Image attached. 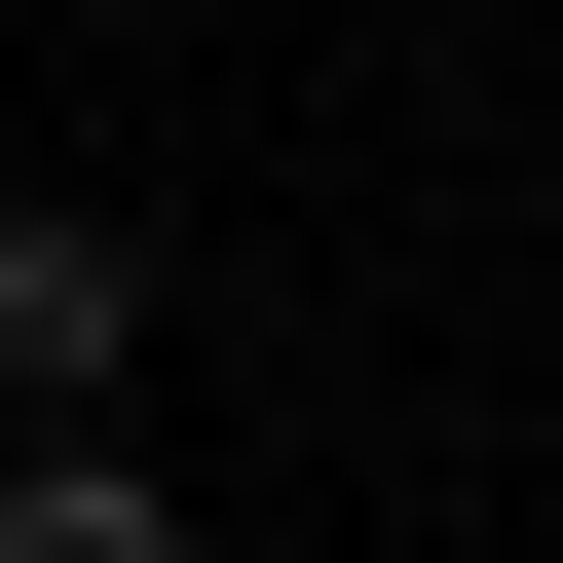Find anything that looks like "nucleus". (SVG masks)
<instances>
[{
	"label": "nucleus",
	"instance_id": "obj_2",
	"mask_svg": "<svg viewBox=\"0 0 563 563\" xmlns=\"http://www.w3.org/2000/svg\"><path fill=\"white\" fill-rule=\"evenodd\" d=\"M0 563H188V488L151 451H0Z\"/></svg>",
	"mask_w": 563,
	"mask_h": 563
},
{
	"label": "nucleus",
	"instance_id": "obj_1",
	"mask_svg": "<svg viewBox=\"0 0 563 563\" xmlns=\"http://www.w3.org/2000/svg\"><path fill=\"white\" fill-rule=\"evenodd\" d=\"M113 376H151V225L38 188V225H0V413H113Z\"/></svg>",
	"mask_w": 563,
	"mask_h": 563
}]
</instances>
